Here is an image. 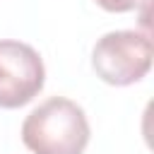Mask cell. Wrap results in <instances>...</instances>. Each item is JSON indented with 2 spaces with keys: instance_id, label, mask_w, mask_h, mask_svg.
Segmentation results:
<instances>
[{
  "instance_id": "obj_1",
  "label": "cell",
  "mask_w": 154,
  "mask_h": 154,
  "mask_svg": "<svg viewBox=\"0 0 154 154\" xmlns=\"http://www.w3.org/2000/svg\"><path fill=\"white\" fill-rule=\"evenodd\" d=\"M22 142L34 154H82L89 144V120L75 101L51 96L24 118Z\"/></svg>"
},
{
  "instance_id": "obj_2",
  "label": "cell",
  "mask_w": 154,
  "mask_h": 154,
  "mask_svg": "<svg viewBox=\"0 0 154 154\" xmlns=\"http://www.w3.org/2000/svg\"><path fill=\"white\" fill-rule=\"evenodd\" d=\"M152 38L142 31H108L103 34L94 51L91 65L96 75L113 87H128L140 82L152 67Z\"/></svg>"
},
{
  "instance_id": "obj_3",
  "label": "cell",
  "mask_w": 154,
  "mask_h": 154,
  "mask_svg": "<svg viewBox=\"0 0 154 154\" xmlns=\"http://www.w3.org/2000/svg\"><path fill=\"white\" fill-rule=\"evenodd\" d=\"M41 55L22 41H0V108H19L43 89Z\"/></svg>"
},
{
  "instance_id": "obj_4",
  "label": "cell",
  "mask_w": 154,
  "mask_h": 154,
  "mask_svg": "<svg viewBox=\"0 0 154 154\" xmlns=\"http://www.w3.org/2000/svg\"><path fill=\"white\" fill-rule=\"evenodd\" d=\"M142 2L147 0H96V5L108 12H130V10H137Z\"/></svg>"
}]
</instances>
